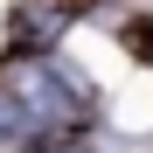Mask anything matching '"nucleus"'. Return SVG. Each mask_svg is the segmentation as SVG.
I'll return each mask as SVG.
<instances>
[{"instance_id": "nucleus-1", "label": "nucleus", "mask_w": 153, "mask_h": 153, "mask_svg": "<svg viewBox=\"0 0 153 153\" xmlns=\"http://www.w3.org/2000/svg\"><path fill=\"white\" fill-rule=\"evenodd\" d=\"M14 111H21V132H70V125H84L91 118V97L70 84L63 70H49V63H28L14 76Z\"/></svg>"}, {"instance_id": "nucleus-2", "label": "nucleus", "mask_w": 153, "mask_h": 153, "mask_svg": "<svg viewBox=\"0 0 153 153\" xmlns=\"http://www.w3.org/2000/svg\"><path fill=\"white\" fill-rule=\"evenodd\" d=\"M0 132H21V111H14V97L0 91Z\"/></svg>"}, {"instance_id": "nucleus-3", "label": "nucleus", "mask_w": 153, "mask_h": 153, "mask_svg": "<svg viewBox=\"0 0 153 153\" xmlns=\"http://www.w3.org/2000/svg\"><path fill=\"white\" fill-rule=\"evenodd\" d=\"M63 153H76V146H63Z\"/></svg>"}]
</instances>
